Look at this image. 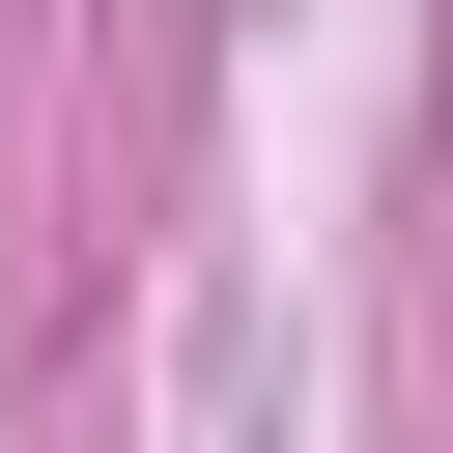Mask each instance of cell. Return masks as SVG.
Here are the masks:
<instances>
[]
</instances>
